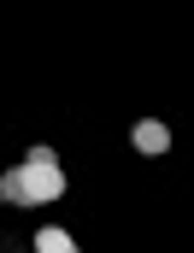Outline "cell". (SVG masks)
Wrapping results in <instances>:
<instances>
[{
  "label": "cell",
  "instance_id": "6da1fadb",
  "mask_svg": "<svg viewBox=\"0 0 194 253\" xmlns=\"http://www.w3.org/2000/svg\"><path fill=\"white\" fill-rule=\"evenodd\" d=\"M65 194V171H59V153L53 147H30L24 165H12L0 177V200L6 206H47Z\"/></svg>",
  "mask_w": 194,
  "mask_h": 253
},
{
  "label": "cell",
  "instance_id": "7a4b0ae2",
  "mask_svg": "<svg viewBox=\"0 0 194 253\" xmlns=\"http://www.w3.org/2000/svg\"><path fill=\"white\" fill-rule=\"evenodd\" d=\"M129 141H135V153L159 159V153H171V124H159V118H141V124L129 129Z\"/></svg>",
  "mask_w": 194,
  "mask_h": 253
},
{
  "label": "cell",
  "instance_id": "3957f363",
  "mask_svg": "<svg viewBox=\"0 0 194 253\" xmlns=\"http://www.w3.org/2000/svg\"><path fill=\"white\" fill-rule=\"evenodd\" d=\"M36 253H82V248H77L65 230H53V224H47V230H36Z\"/></svg>",
  "mask_w": 194,
  "mask_h": 253
}]
</instances>
